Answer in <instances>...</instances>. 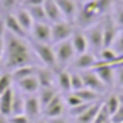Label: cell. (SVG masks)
I'll return each mask as SVG.
<instances>
[{
    "mask_svg": "<svg viewBox=\"0 0 123 123\" xmlns=\"http://www.w3.org/2000/svg\"><path fill=\"white\" fill-rule=\"evenodd\" d=\"M34 53L30 41L25 37L14 36L11 33L5 34V53H3V69L5 72H12L22 66L34 64Z\"/></svg>",
    "mask_w": 123,
    "mask_h": 123,
    "instance_id": "6da1fadb",
    "label": "cell"
},
{
    "mask_svg": "<svg viewBox=\"0 0 123 123\" xmlns=\"http://www.w3.org/2000/svg\"><path fill=\"white\" fill-rule=\"evenodd\" d=\"M112 0H92L89 3H84V6L76 12L75 22L80 27H89L95 25L97 20L101 17L105 12L109 11Z\"/></svg>",
    "mask_w": 123,
    "mask_h": 123,
    "instance_id": "7a4b0ae2",
    "label": "cell"
},
{
    "mask_svg": "<svg viewBox=\"0 0 123 123\" xmlns=\"http://www.w3.org/2000/svg\"><path fill=\"white\" fill-rule=\"evenodd\" d=\"M30 45L33 48V53L34 56L42 62L44 67H48V69H56L58 64H56V56H55V48L51 47V44H42V42H36L33 39H30Z\"/></svg>",
    "mask_w": 123,
    "mask_h": 123,
    "instance_id": "3957f363",
    "label": "cell"
},
{
    "mask_svg": "<svg viewBox=\"0 0 123 123\" xmlns=\"http://www.w3.org/2000/svg\"><path fill=\"white\" fill-rule=\"evenodd\" d=\"M75 30L76 28L69 20H59L51 24V44H58V42L70 39Z\"/></svg>",
    "mask_w": 123,
    "mask_h": 123,
    "instance_id": "277c9868",
    "label": "cell"
},
{
    "mask_svg": "<svg viewBox=\"0 0 123 123\" xmlns=\"http://www.w3.org/2000/svg\"><path fill=\"white\" fill-rule=\"evenodd\" d=\"M53 48H55V56H56L58 67H66L76 55L75 50H73V45H72V42H70V39L58 42V44H55Z\"/></svg>",
    "mask_w": 123,
    "mask_h": 123,
    "instance_id": "5b68a950",
    "label": "cell"
},
{
    "mask_svg": "<svg viewBox=\"0 0 123 123\" xmlns=\"http://www.w3.org/2000/svg\"><path fill=\"white\" fill-rule=\"evenodd\" d=\"M30 36L36 42L51 44V24L50 22H34Z\"/></svg>",
    "mask_w": 123,
    "mask_h": 123,
    "instance_id": "8992f818",
    "label": "cell"
},
{
    "mask_svg": "<svg viewBox=\"0 0 123 123\" xmlns=\"http://www.w3.org/2000/svg\"><path fill=\"white\" fill-rule=\"evenodd\" d=\"M93 72L98 75V78L103 81L106 87H111L115 81V67L109 62H103V61H97L95 67H93Z\"/></svg>",
    "mask_w": 123,
    "mask_h": 123,
    "instance_id": "52a82bcc",
    "label": "cell"
},
{
    "mask_svg": "<svg viewBox=\"0 0 123 123\" xmlns=\"http://www.w3.org/2000/svg\"><path fill=\"white\" fill-rule=\"evenodd\" d=\"M89 42V48L95 51H101L103 48V24H95L84 31Z\"/></svg>",
    "mask_w": 123,
    "mask_h": 123,
    "instance_id": "ba28073f",
    "label": "cell"
},
{
    "mask_svg": "<svg viewBox=\"0 0 123 123\" xmlns=\"http://www.w3.org/2000/svg\"><path fill=\"white\" fill-rule=\"evenodd\" d=\"M81 76H83V81H84V87L92 89V90H95V92H98V93H103L106 90V86L103 84V81L98 78V75H97L92 69L90 70H83Z\"/></svg>",
    "mask_w": 123,
    "mask_h": 123,
    "instance_id": "9c48e42d",
    "label": "cell"
},
{
    "mask_svg": "<svg viewBox=\"0 0 123 123\" xmlns=\"http://www.w3.org/2000/svg\"><path fill=\"white\" fill-rule=\"evenodd\" d=\"M41 112H42V106H41L39 98H37V93L25 97V111H24V114L27 115L30 120H36L41 115Z\"/></svg>",
    "mask_w": 123,
    "mask_h": 123,
    "instance_id": "30bf717a",
    "label": "cell"
},
{
    "mask_svg": "<svg viewBox=\"0 0 123 123\" xmlns=\"http://www.w3.org/2000/svg\"><path fill=\"white\" fill-rule=\"evenodd\" d=\"M16 86H17V90H20L25 95H34V93H37L39 89H41V84L37 81L36 75H31V76H28V78L19 80V81H16Z\"/></svg>",
    "mask_w": 123,
    "mask_h": 123,
    "instance_id": "8fae6325",
    "label": "cell"
},
{
    "mask_svg": "<svg viewBox=\"0 0 123 123\" xmlns=\"http://www.w3.org/2000/svg\"><path fill=\"white\" fill-rule=\"evenodd\" d=\"M64 105H66V101L61 98V95H56L44 109H42V114H44L47 118L61 117V115H62V112H64Z\"/></svg>",
    "mask_w": 123,
    "mask_h": 123,
    "instance_id": "7c38bea8",
    "label": "cell"
},
{
    "mask_svg": "<svg viewBox=\"0 0 123 123\" xmlns=\"http://www.w3.org/2000/svg\"><path fill=\"white\" fill-rule=\"evenodd\" d=\"M3 19H5L6 33H11V34H14V36H19V37H25V39H28V33L20 27V24L17 22L14 12H11V14H5V16H3Z\"/></svg>",
    "mask_w": 123,
    "mask_h": 123,
    "instance_id": "4fadbf2b",
    "label": "cell"
},
{
    "mask_svg": "<svg viewBox=\"0 0 123 123\" xmlns=\"http://www.w3.org/2000/svg\"><path fill=\"white\" fill-rule=\"evenodd\" d=\"M117 33H118V28L114 24L112 19H109V20H106L103 24V48L111 47L114 39H115V36H117Z\"/></svg>",
    "mask_w": 123,
    "mask_h": 123,
    "instance_id": "5bb4252c",
    "label": "cell"
},
{
    "mask_svg": "<svg viewBox=\"0 0 123 123\" xmlns=\"http://www.w3.org/2000/svg\"><path fill=\"white\" fill-rule=\"evenodd\" d=\"M55 2L58 3V6H59L61 14H62L64 20H69V22L70 20H75L76 12H78L75 0H55Z\"/></svg>",
    "mask_w": 123,
    "mask_h": 123,
    "instance_id": "9a60e30c",
    "label": "cell"
},
{
    "mask_svg": "<svg viewBox=\"0 0 123 123\" xmlns=\"http://www.w3.org/2000/svg\"><path fill=\"white\" fill-rule=\"evenodd\" d=\"M12 98H14V87L12 86L0 95V114L5 117H9L12 114Z\"/></svg>",
    "mask_w": 123,
    "mask_h": 123,
    "instance_id": "2e32d148",
    "label": "cell"
},
{
    "mask_svg": "<svg viewBox=\"0 0 123 123\" xmlns=\"http://www.w3.org/2000/svg\"><path fill=\"white\" fill-rule=\"evenodd\" d=\"M14 16H16V19H17V22L20 24V27L24 28L28 33V36H30V31H31V28H33L34 20H33V17H31V14L28 12V9L25 8V6H19L14 11Z\"/></svg>",
    "mask_w": 123,
    "mask_h": 123,
    "instance_id": "e0dca14e",
    "label": "cell"
},
{
    "mask_svg": "<svg viewBox=\"0 0 123 123\" xmlns=\"http://www.w3.org/2000/svg\"><path fill=\"white\" fill-rule=\"evenodd\" d=\"M70 42L73 45V50H75L76 55H81V53H86L89 50V42H87V37L83 31L80 30H75L70 37Z\"/></svg>",
    "mask_w": 123,
    "mask_h": 123,
    "instance_id": "ac0fdd59",
    "label": "cell"
},
{
    "mask_svg": "<svg viewBox=\"0 0 123 123\" xmlns=\"http://www.w3.org/2000/svg\"><path fill=\"white\" fill-rule=\"evenodd\" d=\"M44 9H45V14H47V20L50 22V24L64 20L62 14H61V9H59V6H58V3L55 2V0H45Z\"/></svg>",
    "mask_w": 123,
    "mask_h": 123,
    "instance_id": "d6986e66",
    "label": "cell"
},
{
    "mask_svg": "<svg viewBox=\"0 0 123 123\" xmlns=\"http://www.w3.org/2000/svg\"><path fill=\"white\" fill-rule=\"evenodd\" d=\"M95 64H97V58H95V55L90 53V51H86V53L78 55L76 59H75V67L78 70H81V72H83V70L93 69Z\"/></svg>",
    "mask_w": 123,
    "mask_h": 123,
    "instance_id": "ffe728a7",
    "label": "cell"
},
{
    "mask_svg": "<svg viewBox=\"0 0 123 123\" xmlns=\"http://www.w3.org/2000/svg\"><path fill=\"white\" fill-rule=\"evenodd\" d=\"M37 81H39L41 87H53L55 83V73L53 69H48V67H37Z\"/></svg>",
    "mask_w": 123,
    "mask_h": 123,
    "instance_id": "44dd1931",
    "label": "cell"
},
{
    "mask_svg": "<svg viewBox=\"0 0 123 123\" xmlns=\"http://www.w3.org/2000/svg\"><path fill=\"white\" fill-rule=\"evenodd\" d=\"M37 72V66H34V64H30V66H22L19 67V69H14L11 73V78L12 81H19V80H24V78H28V76L31 75H36Z\"/></svg>",
    "mask_w": 123,
    "mask_h": 123,
    "instance_id": "7402d4cb",
    "label": "cell"
},
{
    "mask_svg": "<svg viewBox=\"0 0 123 123\" xmlns=\"http://www.w3.org/2000/svg\"><path fill=\"white\" fill-rule=\"evenodd\" d=\"M101 105H103L101 101H95L87 111H84L81 115L76 117V123H92L93 120H95V117H97V114H98Z\"/></svg>",
    "mask_w": 123,
    "mask_h": 123,
    "instance_id": "603a6c76",
    "label": "cell"
},
{
    "mask_svg": "<svg viewBox=\"0 0 123 123\" xmlns=\"http://www.w3.org/2000/svg\"><path fill=\"white\" fill-rule=\"evenodd\" d=\"M56 83H58V87H59L62 92L69 93L72 92V81H70V73L67 70L61 69L56 75Z\"/></svg>",
    "mask_w": 123,
    "mask_h": 123,
    "instance_id": "cb8c5ba5",
    "label": "cell"
},
{
    "mask_svg": "<svg viewBox=\"0 0 123 123\" xmlns=\"http://www.w3.org/2000/svg\"><path fill=\"white\" fill-rule=\"evenodd\" d=\"M56 95H58V92H56L55 87H41L39 92H37V98H39V101H41L42 109H44Z\"/></svg>",
    "mask_w": 123,
    "mask_h": 123,
    "instance_id": "d4e9b609",
    "label": "cell"
},
{
    "mask_svg": "<svg viewBox=\"0 0 123 123\" xmlns=\"http://www.w3.org/2000/svg\"><path fill=\"white\" fill-rule=\"evenodd\" d=\"M25 111V97L22 95L20 90L14 89V98H12V114L11 115H19L24 114ZM9 115V117H11Z\"/></svg>",
    "mask_w": 123,
    "mask_h": 123,
    "instance_id": "484cf974",
    "label": "cell"
},
{
    "mask_svg": "<svg viewBox=\"0 0 123 123\" xmlns=\"http://www.w3.org/2000/svg\"><path fill=\"white\" fill-rule=\"evenodd\" d=\"M75 93L81 98V101H84V103H95V101H98V97H100L98 92H95V90H92V89H87V87H83V89H80V90H75Z\"/></svg>",
    "mask_w": 123,
    "mask_h": 123,
    "instance_id": "4316f807",
    "label": "cell"
},
{
    "mask_svg": "<svg viewBox=\"0 0 123 123\" xmlns=\"http://www.w3.org/2000/svg\"><path fill=\"white\" fill-rule=\"evenodd\" d=\"M28 9V12L31 14L34 22H48L47 20V14H45L44 5H37V6H25Z\"/></svg>",
    "mask_w": 123,
    "mask_h": 123,
    "instance_id": "83f0119b",
    "label": "cell"
},
{
    "mask_svg": "<svg viewBox=\"0 0 123 123\" xmlns=\"http://www.w3.org/2000/svg\"><path fill=\"white\" fill-rule=\"evenodd\" d=\"M117 58H118V55L115 53L111 47L109 48H101V51H100V61H103V62L112 64V62L117 61Z\"/></svg>",
    "mask_w": 123,
    "mask_h": 123,
    "instance_id": "f1b7e54d",
    "label": "cell"
},
{
    "mask_svg": "<svg viewBox=\"0 0 123 123\" xmlns=\"http://www.w3.org/2000/svg\"><path fill=\"white\" fill-rule=\"evenodd\" d=\"M19 8V0H0V11L5 14H11Z\"/></svg>",
    "mask_w": 123,
    "mask_h": 123,
    "instance_id": "f546056e",
    "label": "cell"
},
{
    "mask_svg": "<svg viewBox=\"0 0 123 123\" xmlns=\"http://www.w3.org/2000/svg\"><path fill=\"white\" fill-rule=\"evenodd\" d=\"M12 78H11V73L9 72H2L0 73V95H2L5 90H8L9 87L12 86Z\"/></svg>",
    "mask_w": 123,
    "mask_h": 123,
    "instance_id": "4dcf8cb0",
    "label": "cell"
},
{
    "mask_svg": "<svg viewBox=\"0 0 123 123\" xmlns=\"http://www.w3.org/2000/svg\"><path fill=\"white\" fill-rule=\"evenodd\" d=\"M109 122H111V114H109L108 108H106L105 103H103L100 111H98V114H97V117H95V120L92 123H109Z\"/></svg>",
    "mask_w": 123,
    "mask_h": 123,
    "instance_id": "1f68e13d",
    "label": "cell"
},
{
    "mask_svg": "<svg viewBox=\"0 0 123 123\" xmlns=\"http://www.w3.org/2000/svg\"><path fill=\"white\" fill-rule=\"evenodd\" d=\"M105 106L108 108V111H109V114H114L115 111H117L118 108H120V101H118V97H117V93H114V95H111L108 100L105 101Z\"/></svg>",
    "mask_w": 123,
    "mask_h": 123,
    "instance_id": "d6a6232c",
    "label": "cell"
},
{
    "mask_svg": "<svg viewBox=\"0 0 123 123\" xmlns=\"http://www.w3.org/2000/svg\"><path fill=\"white\" fill-rule=\"evenodd\" d=\"M111 48L118 55V56L123 55V31H118V33H117V36H115L114 42H112Z\"/></svg>",
    "mask_w": 123,
    "mask_h": 123,
    "instance_id": "836d02e7",
    "label": "cell"
},
{
    "mask_svg": "<svg viewBox=\"0 0 123 123\" xmlns=\"http://www.w3.org/2000/svg\"><path fill=\"white\" fill-rule=\"evenodd\" d=\"M70 81H72V92L80 90L84 87V81H83L81 73H70Z\"/></svg>",
    "mask_w": 123,
    "mask_h": 123,
    "instance_id": "e575fe53",
    "label": "cell"
},
{
    "mask_svg": "<svg viewBox=\"0 0 123 123\" xmlns=\"http://www.w3.org/2000/svg\"><path fill=\"white\" fill-rule=\"evenodd\" d=\"M66 105L69 106V108H75V106H78V105H81V103H84V101H81V98H80L78 95H76L75 92H69L66 95Z\"/></svg>",
    "mask_w": 123,
    "mask_h": 123,
    "instance_id": "d590c367",
    "label": "cell"
},
{
    "mask_svg": "<svg viewBox=\"0 0 123 123\" xmlns=\"http://www.w3.org/2000/svg\"><path fill=\"white\" fill-rule=\"evenodd\" d=\"M114 24L117 25L118 28H123V5H118L115 6L114 9V17H112Z\"/></svg>",
    "mask_w": 123,
    "mask_h": 123,
    "instance_id": "8d00e7d4",
    "label": "cell"
},
{
    "mask_svg": "<svg viewBox=\"0 0 123 123\" xmlns=\"http://www.w3.org/2000/svg\"><path fill=\"white\" fill-rule=\"evenodd\" d=\"M92 105H93V103H81V105L75 106V108H70V115L76 118L78 115H81L84 111H87V109H89Z\"/></svg>",
    "mask_w": 123,
    "mask_h": 123,
    "instance_id": "74e56055",
    "label": "cell"
},
{
    "mask_svg": "<svg viewBox=\"0 0 123 123\" xmlns=\"http://www.w3.org/2000/svg\"><path fill=\"white\" fill-rule=\"evenodd\" d=\"M8 123H31V120L25 114H19V115H11V117H8Z\"/></svg>",
    "mask_w": 123,
    "mask_h": 123,
    "instance_id": "f35d334b",
    "label": "cell"
},
{
    "mask_svg": "<svg viewBox=\"0 0 123 123\" xmlns=\"http://www.w3.org/2000/svg\"><path fill=\"white\" fill-rule=\"evenodd\" d=\"M111 123H123V105L111 115Z\"/></svg>",
    "mask_w": 123,
    "mask_h": 123,
    "instance_id": "ab89813d",
    "label": "cell"
},
{
    "mask_svg": "<svg viewBox=\"0 0 123 123\" xmlns=\"http://www.w3.org/2000/svg\"><path fill=\"white\" fill-rule=\"evenodd\" d=\"M115 81L120 87H123V66L115 67Z\"/></svg>",
    "mask_w": 123,
    "mask_h": 123,
    "instance_id": "60d3db41",
    "label": "cell"
},
{
    "mask_svg": "<svg viewBox=\"0 0 123 123\" xmlns=\"http://www.w3.org/2000/svg\"><path fill=\"white\" fill-rule=\"evenodd\" d=\"M45 0H22L24 6H37V5H44Z\"/></svg>",
    "mask_w": 123,
    "mask_h": 123,
    "instance_id": "b9f144b4",
    "label": "cell"
},
{
    "mask_svg": "<svg viewBox=\"0 0 123 123\" xmlns=\"http://www.w3.org/2000/svg\"><path fill=\"white\" fill-rule=\"evenodd\" d=\"M6 34V27H5V19L0 16V36H5Z\"/></svg>",
    "mask_w": 123,
    "mask_h": 123,
    "instance_id": "7bdbcfd3",
    "label": "cell"
},
{
    "mask_svg": "<svg viewBox=\"0 0 123 123\" xmlns=\"http://www.w3.org/2000/svg\"><path fill=\"white\" fill-rule=\"evenodd\" d=\"M3 53H5V36H0V56L2 58Z\"/></svg>",
    "mask_w": 123,
    "mask_h": 123,
    "instance_id": "ee69618b",
    "label": "cell"
},
{
    "mask_svg": "<svg viewBox=\"0 0 123 123\" xmlns=\"http://www.w3.org/2000/svg\"><path fill=\"white\" fill-rule=\"evenodd\" d=\"M48 123H67V120H64L62 117H56V118H48Z\"/></svg>",
    "mask_w": 123,
    "mask_h": 123,
    "instance_id": "f6af8a7d",
    "label": "cell"
},
{
    "mask_svg": "<svg viewBox=\"0 0 123 123\" xmlns=\"http://www.w3.org/2000/svg\"><path fill=\"white\" fill-rule=\"evenodd\" d=\"M0 123H8V117H5V115L0 114Z\"/></svg>",
    "mask_w": 123,
    "mask_h": 123,
    "instance_id": "bcb514c9",
    "label": "cell"
},
{
    "mask_svg": "<svg viewBox=\"0 0 123 123\" xmlns=\"http://www.w3.org/2000/svg\"><path fill=\"white\" fill-rule=\"evenodd\" d=\"M117 97H118V101H120V105H123V92H122V93H117Z\"/></svg>",
    "mask_w": 123,
    "mask_h": 123,
    "instance_id": "7dc6e473",
    "label": "cell"
},
{
    "mask_svg": "<svg viewBox=\"0 0 123 123\" xmlns=\"http://www.w3.org/2000/svg\"><path fill=\"white\" fill-rule=\"evenodd\" d=\"M2 69H3V58L0 56V72H2Z\"/></svg>",
    "mask_w": 123,
    "mask_h": 123,
    "instance_id": "c3c4849f",
    "label": "cell"
},
{
    "mask_svg": "<svg viewBox=\"0 0 123 123\" xmlns=\"http://www.w3.org/2000/svg\"><path fill=\"white\" fill-rule=\"evenodd\" d=\"M34 123H48V122H45V120H37V122H34Z\"/></svg>",
    "mask_w": 123,
    "mask_h": 123,
    "instance_id": "681fc988",
    "label": "cell"
},
{
    "mask_svg": "<svg viewBox=\"0 0 123 123\" xmlns=\"http://www.w3.org/2000/svg\"><path fill=\"white\" fill-rule=\"evenodd\" d=\"M80 2H83V3H89V2H92V0H80Z\"/></svg>",
    "mask_w": 123,
    "mask_h": 123,
    "instance_id": "f907efd6",
    "label": "cell"
},
{
    "mask_svg": "<svg viewBox=\"0 0 123 123\" xmlns=\"http://www.w3.org/2000/svg\"><path fill=\"white\" fill-rule=\"evenodd\" d=\"M109 123H111V122H109Z\"/></svg>",
    "mask_w": 123,
    "mask_h": 123,
    "instance_id": "816d5d0a",
    "label": "cell"
},
{
    "mask_svg": "<svg viewBox=\"0 0 123 123\" xmlns=\"http://www.w3.org/2000/svg\"><path fill=\"white\" fill-rule=\"evenodd\" d=\"M0 73H2V72H0Z\"/></svg>",
    "mask_w": 123,
    "mask_h": 123,
    "instance_id": "f5cc1de1",
    "label": "cell"
}]
</instances>
